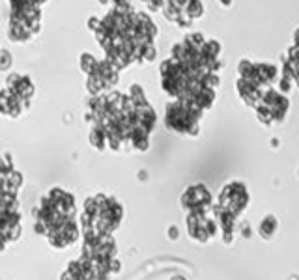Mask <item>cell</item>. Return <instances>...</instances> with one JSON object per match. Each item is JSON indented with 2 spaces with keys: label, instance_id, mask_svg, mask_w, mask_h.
I'll list each match as a JSON object with an SVG mask.
<instances>
[{
  "label": "cell",
  "instance_id": "1",
  "mask_svg": "<svg viewBox=\"0 0 299 280\" xmlns=\"http://www.w3.org/2000/svg\"><path fill=\"white\" fill-rule=\"evenodd\" d=\"M123 217V208L114 198L105 195L90 196L85 202L79 224L83 233H101L110 235L120 226Z\"/></svg>",
  "mask_w": 299,
  "mask_h": 280
},
{
  "label": "cell",
  "instance_id": "10",
  "mask_svg": "<svg viewBox=\"0 0 299 280\" xmlns=\"http://www.w3.org/2000/svg\"><path fill=\"white\" fill-rule=\"evenodd\" d=\"M275 226H277L275 218H273V217H268L266 220H264V222H262V226H260L262 235H266V237H269V235L273 233V230H275Z\"/></svg>",
  "mask_w": 299,
  "mask_h": 280
},
{
  "label": "cell",
  "instance_id": "8",
  "mask_svg": "<svg viewBox=\"0 0 299 280\" xmlns=\"http://www.w3.org/2000/svg\"><path fill=\"white\" fill-rule=\"evenodd\" d=\"M28 103L21 99L13 90H9L8 86L0 92V114H6L9 118L21 116V112L24 110Z\"/></svg>",
  "mask_w": 299,
  "mask_h": 280
},
{
  "label": "cell",
  "instance_id": "3",
  "mask_svg": "<svg viewBox=\"0 0 299 280\" xmlns=\"http://www.w3.org/2000/svg\"><path fill=\"white\" fill-rule=\"evenodd\" d=\"M202 116V110L193 107L189 103L174 101L167 107V127H170L176 133H193L199 131V120Z\"/></svg>",
  "mask_w": 299,
  "mask_h": 280
},
{
  "label": "cell",
  "instance_id": "4",
  "mask_svg": "<svg viewBox=\"0 0 299 280\" xmlns=\"http://www.w3.org/2000/svg\"><path fill=\"white\" fill-rule=\"evenodd\" d=\"M286 109H288L286 97H283L281 93L271 90V88L262 93L260 101L256 103L258 116H260V120L264 124H273V122L283 120Z\"/></svg>",
  "mask_w": 299,
  "mask_h": 280
},
{
  "label": "cell",
  "instance_id": "9",
  "mask_svg": "<svg viewBox=\"0 0 299 280\" xmlns=\"http://www.w3.org/2000/svg\"><path fill=\"white\" fill-rule=\"evenodd\" d=\"M8 88L13 90L26 103L30 101L32 95H34V84L30 82V78L24 77V75H11L8 80Z\"/></svg>",
  "mask_w": 299,
  "mask_h": 280
},
{
  "label": "cell",
  "instance_id": "7",
  "mask_svg": "<svg viewBox=\"0 0 299 280\" xmlns=\"http://www.w3.org/2000/svg\"><path fill=\"white\" fill-rule=\"evenodd\" d=\"M182 204H184L185 210H189V213L206 211L211 206V195H209L206 187L195 185L185 191V195L182 196Z\"/></svg>",
  "mask_w": 299,
  "mask_h": 280
},
{
  "label": "cell",
  "instance_id": "2",
  "mask_svg": "<svg viewBox=\"0 0 299 280\" xmlns=\"http://www.w3.org/2000/svg\"><path fill=\"white\" fill-rule=\"evenodd\" d=\"M247 204H249V193H247L245 185L230 183L222 189L219 204L215 208V217H217V226L222 230L226 241H230L236 218L247 208Z\"/></svg>",
  "mask_w": 299,
  "mask_h": 280
},
{
  "label": "cell",
  "instance_id": "6",
  "mask_svg": "<svg viewBox=\"0 0 299 280\" xmlns=\"http://www.w3.org/2000/svg\"><path fill=\"white\" fill-rule=\"evenodd\" d=\"M187 232L197 241H207L217 233V222L207 218L206 211H195L187 217Z\"/></svg>",
  "mask_w": 299,
  "mask_h": 280
},
{
  "label": "cell",
  "instance_id": "5",
  "mask_svg": "<svg viewBox=\"0 0 299 280\" xmlns=\"http://www.w3.org/2000/svg\"><path fill=\"white\" fill-rule=\"evenodd\" d=\"M81 233H83L81 232V224H79L77 218H75V220H69L66 224H62V226H58V228L51 230L45 237L51 247L60 250V249H68V247H71L73 243H77L79 237H81Z\"/></svg>",
  "mask_w": 299,
  "mask_h": 280
}]
</instances>
